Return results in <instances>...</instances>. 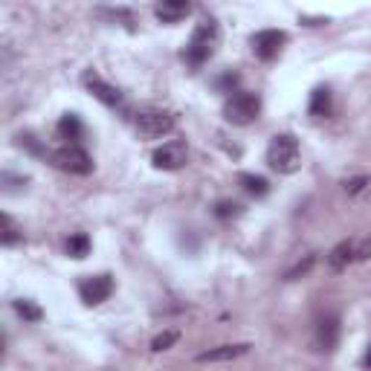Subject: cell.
<instances>
[{
	"mask_svg": "<svg viewBox=\"0 0 371 371\" xmlns=\"http://www.w3.org/2000/svg\"><path fill=\"white\" fill-rule=\"evenodd\" d=\"M218 41H221V26L212 18H206V20L197 23V30L192 32V41L186 44L183 59L189 61L192 67H200V64H206L212 56H215Z\"/></svg>",
	"mask_w": 371,
	"mask_h": 371,
	"instance_id": "1",
	"label": "cell"
},
{
	"mask_svg": "<svg viewBox=\"0 0 371 371\" xmlns=\"http://www.w3.org/2000/svg\"><path fill=\"white\" fill-rule=\"evenodd\" d=\"M267 166L279 174H293L302 166L299 140L293 134H276L267 145Z\"/></svg>",
	"mask_w": 371,
	"mask_h": 371,
	"instance_id": "2",
	"label": "cell"
},
{
	"mask_svg": "<svg viewBox=\"0 0 371 371\" xmlns=\"http://www.w3.org/2000/svg\"><path fill=\"white\" fill-rule=\"evenodd\" d=\"M261 114V96L258 93H250V90H238L232 93L226 102H224V119L229 125H250L255 122Z\"/></svg>",
	"mask_w": 371,
	"mask_h": 371,
	"instance_id": "3",
	"label": "cell"
},
{
	"mask_svg": "<svg viewBox=\"0 0 371 371\" xmlns=\"http://www.w3.org/2000/svg\"><path fill=\"white\" fill-rule=\"evenodd\" d=\"M177 125L174 114L163 111V108H148V111H140L137 119H134V128H137V134L145 137V140H160L166 134H171Z\"/></svg>",
	"mask_w": 371,
	"mask_h": 371,
	"instance_id": "4",
	"label": "cell"
},
{
	"mask_svg": "<svg viewBox=\"0 0 371 371\" xmlns=\"http://www.w3.org/2000/svg\"><path fill=\"white\" fill-rule=\"evenodd\" d=\"M49 160L56 169L61 171H70V174H78V177H85L93 171V160H90V154L85 148H78V145H64L59 151H52L49 154Z\"/></svg>",
	"mask_w": 371,
	"mask_h": 371,
	"instance_id": "5",
	"label": "cell"
},
{
	"mask_svg": "<svg viewBox=\"0 0 371 371\" xmlns=\"http://www.w3.org/2000/svg\"><path fill=\"white\" fill-rule=\"evenodd\" d=\"M186 160H189V151H186V142H163L160 148H154L151 154V163L154 169L160 171H177L186 166Z\"/></svg>",
	"mask_w": 371,
	"mask_h": 371,
	"instance_id": "6",
	"label": "cell"
},
{
	"mask_svg": "<svg viewBox=\"0 0 371 371\" xmlns=\"http://www.w3.org/2000/svg\"><path fill=\"white\" fill-rule=\"evenodd\" d=\"M250 44H253V52L261 61H273L281 52V47L287 44V35L281 30H261V32L253 35Z\"/></svg>",
	"mask_w": 371,
	"mask_h": 371,
	"instance_id": "7",
	"label": "cell"
},
{
	"mask_svg": "<svg viewBox=\"0 0 371 371\" xmlns=\"http://www.w3.org/2000/svg\"><path fill=\"white\" fill-rule=\"evenodd\" d=\"M114 293V279L111 276H87L78 284V296L85 305H102Z\"/></svg>",
	"mask_w": 371,
	"mask_h": 371,
	"instance_id": "8",
	"label": "cell"
},
{
	"mask_svg": "<svg viewBox=\"0 0 371 371\" xmlns=\"http://www.w3.org/2000/svg\"><path fill=\"white\" fill-rule=\"evenodd\" d=\"M82 82H85V87L102 102V104H108V108H116V104L122 102V93L114 87V85H108V82H102V78L96 75V73H85V78H82Z\"/></svg>",
	"mask_w": 371,
	"mask_h": 371,
	"instance_id": "9",
	"label": "cell"
},
{
	"mask_svg": "<svg viewBox=\"0 0 371 371\" xmlns=\"http://www.w3.org/2000/svg\"><path fill=\"white\" fill-rule=\"evenodd\" d=\"M339 342V320L336 316H325V320L316 325V346L322 351H334Z\"/></svg>",
	"mask_w": 371,
	"mask_h": 371,
	"instance_id": "10",
	"label": "cell"
},
{
	"mask_svg": "<svg viewBox=\"0 0 371 371\" xmlns=\"http://www.w3.org/2000/svg\"><path fill=\"white\" fill-rule=\"evenodd\" d=\"M351 261H357V241H342L331 250L328 255V264H331V270H346Z\"/></svg>",
	"mask_w": 371,
	"mask_h": 371,
	"instance_id": "11",
	"label": "cell"
},
{
	"mask_svg": "<svg viewBox=\"0 0 371 371\" xmlns=\"http://www.w3.org/2000/svg\"><path fill=\"white\" fill-rule=\"evenodd\" d=\"M154 12H157V18H160L163 23H177V20H183L186 15L192 12V6L189 4H174V0H163V4H157L154 6Z\"/></svg>",
	"mask_w": 371,
	"mask_h": 371,
	"instance_id": "12",
	"label": "cell"
},
{
	"mask_svg": "<svg viewBox=\"0 0 371 371\" xmlns=\"http://www.w3.org/2000/svg\"><path fill=\"white\" fill-rule=\"evenodd\" d=\"M247 351H250V346H221V348L197 354V360L200 363H226V360H235V357H244Z\"/></svg>",
	"mask_w": 371,
	"mask_h": 371,
	"instance_id": "13",
	"label": "cell"
},
{
	"mask_svg": "<svg viewBox=\"0 0 371 371\" xmlns=\"http://www.w3.org/2000/svg\"><path fill=\"white\" fill-rule=\"evenodd\" d=\"M59 134H61V140H70V145H75L78 140H82V134H85L82 119H78L75 114H64L61 122H59Z\"/></svg>",
	"mask_w": 371,
	"mask_h": 371,
	"instance_id": "14",
	"label": "cell"
},
{
	"mask_svg": "<svg viewBox=\"0 0 371 371\" xmlns=\"http://www.w3.org/2000/svg\"><path fill=\"white\" fill-rule=\"evenodd\" d=\"M308 111H310V116H328L331 114V90L328 87H316L310 93Z\"/></svg>",
	"mask_w": 371,
	"mask_h": 371,
	"instance_id": "15",
	"label": "cell"
},
{
	"mask_svg": "<svg viewBox=\"0 0 371 371\" xmlns=\"http://www.w3.org/2000/svg\"><path fill=\"white\" fill-rule=\"evenodd\" d=\"M238 183H241L244 192L253 195V197H264V195L270 192V183L264 180V177H258V174H241V177H238Z\"/></svg>",
	"mask_w": 371,
	"mask_h": 371,
	"instance_id": "16",
	"label": "cell"
},
{
	"mask_svg": "<svg viewBox=\"0 0 371 371\" xmlns=\"http://www.w3.org/2000/svg\"><path fill=\"white\" fill-rule=\"evenodd\" d=\"M90 253V238L85 232H75L70 235V241H67V255L70 258H85Z\"/></svg>",
	"mask_w": 371,
	"mask_h": 371,
	"instance_id": "17",
	"label": "cell"
},
{
	"mask_svg": "<svg viewBox=\"0 0 371 371\" xmlns=\"http://www.w3.org/2000/svg\"><path fill=\"white\" fill-rule=\"evenodd\" d=\"M15 310H18V316H23L26 322H38L41 316H44V313H41V308H38V305H32L30 299H18V302H15Z\"/></svg>",
	"mask_w": 371,
	"mask_h": 371,
	"instance_id": "18",
	"label": "cell"
},
{
	"mask_svg": "<svg viewBox=\"0 0 371 371\" xmlns=\"http://www.w3.org/2000/svg\"><path fill=\"white\" fill-rule=\"evenodd\" d=\"M177 339H180V334H177V331H166V334H160V336H154L151 351H169Z\"/></svg>",
	"mask_w": 371,
	"mask_h": 371,
	"instance_id": "19",
	"label": "cell"
},
{
	"mask_svg": "<svg viewBox=\"0 0 371 371\" xmlns=\"http://www.w3.org/2000/svg\"><path fill=\"white\" fill-rule=\"evenodd\" d=\"M215 215L218 218H238V215H241V206H238V203H232V200H221L218 206H215Z\"/></svg>",
	"mask_w": 371,
	"mask_h": 371,
	"instance_id": "20",
	"label": "cell"
},
{
	"mask_svg": "<svg viewBox=\"0 0 371 371\" xmlns=\"http://www.w3.org/2000/svg\"><path fill=\"white\" fill-rule=\"evenodd\" d=\"M15 241H18V229H15L12 218H9V215H4V244H6V247H12Z\"/></svg>",
	"mask_w": 371,
	"mask_h": 371,
	"instance_id": "21",
	"label": "cell"
},
{
	"mask_svg": "<svg viewBox=\"0 0 371 371\" xmlns=\"http://www.w3.org/2000/svg\"><path fill=\"white\" fill-rule=\"evenodd\" d=\"M365 186H368V177H354V180L346 183V192H348V195H360Z\"/></svg>",
	"mask_w": 371,
	"mask_h": 371,
	"instance_id": "22",
	"label": "cell"
},
{
	"mask_svg": "<svg viewBox=\"0 0 371 371\" xmlns=\"http://www.w3.org/2000/svg\"><path fill=\"white\" fill-rule=\"evenodd\" d=\"M365 258H371V235L357 241V261H365Z\"/></svg>",
	"mask_w": 371,
	"mask_h": 371,
	"instance_id": "23",
	"label": "cell"
},
{
	"mask_svg": "<svg viewBox=\"0 0 371 371\" xmlns=\"http://www.w3.org/2000/svg\"><path fill=\"white\" fill-rule=\"evenodd\" d=\"M313 261H316V258H313V255H308V261H305V264H296V267H293V270H290V273H287L284 279H287V281H293V279H296L299 273H308V270H310V264H313Z\"/></svg>",
	"mask_w": 371,
	"mask_h": 371,
	"instance_id": "24",
	"label": "cell"
},
{
	"mask_svg": "<svg viewBox=\"0 0 371 371\" xmlns=\"http://www.w3.org/2000/svg\"><path fill=\"white\" fill-rule=\"evenodd\" d=\"M235 85H238V73H226L218 82V87H235Z\"/></svg>",
	"mask_w": 371,
	"mask_h": 371,
	"instance_id": "25",
	"label": "cell"
},
{
	"mask_svg": "<svg viewBox=\"0 0 371 371\" xmlns=\"http://www.w3.org/2000/svg\"><path fill=\"white\" fill-rule=\"evenodd\" d=\"M363 365H365V368H368V371H371V348H368V351H365V360H363Z\"/></svg>",
	"mask_w": 371,
	"mask_h": 371,
	"instance_id": "26",
	"label": "cell"
}]
</instances>
